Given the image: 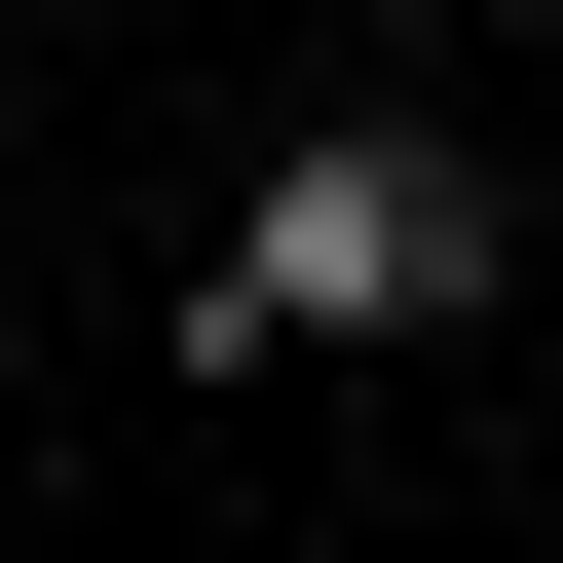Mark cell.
<instances>
[{"label":"cell","instance_id":"cell-1","mask_svg":"<svg viewBox=\"0 0 563 563\" xmlns=\"http://www.w3.org/2000/svg\"><path fill=\"white\" fill-rule=\"evenodd\" d=\"M526 263H563V225H526L451 113H263L151 339H188V376H413V339H488V301H526Z\"/></svg>","mask_w":563,"mask_h":563},{"label":"cell","instance_id":"cell-2","mask_svg":"<svg viewBox=\"0 0 563 563\" xmlns=\"http://www.w3.org/2000/svg\"><path fill=\"white\" fill-rule=\"evenodd\" d=\"M339 38H451V0H339Z\"/></svg>","mask_w":563,"mask_h":563}]
</instances>
